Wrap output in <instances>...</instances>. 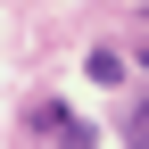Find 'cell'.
<instances>
[{"mask_svg":"<svg viewBox=\"0 0 149 149\" xmlns=\"http://www.w3.org/2000/svg\"><path fill=\"white\" fill-rule=\"evenodd\" d=\"M91 83H124V50H91Z\"/></svg>","mask_w":149,"mask_h":149,"instance_id":"7a4b0ae2","label":"cell"},{"mask_svg":"<svg viewBox=\"0 0 149 149\" xmlns=\"http://www.w3.org/2000/svg\"><path fill=\"white\" fill-rule=\"evenodd\" d=\"M42 133H58L66 149H91V133H83V124H74V116H58V108H42Z\"/></svg>","mask_w":149,"mask_h":149,"instance_id":"6da1fadb","label":"cell"},{"mask_svg":"<svg viewBox=\"0 0 149 149\" xmlns=\"http://www.w3.org/2000/svg\"><path fill=\"white\" fill-rule=\"evenodd\" d=\"M124 141H133V149H149V100H133V108H124Z\"/></svg>","mask_w":149,"mask_h":149,"instance_id":"3957f363","label":"cell"},{"mask_svg":"<svg viewBox=\"0 0 149 149\" xmlns=\"http://www.w3.org/2000/svg\"><path fill=\"white\" fill-rule=\"evenodd\" d=\"M141 25H149V8H141Z\"/></svg>","mask_w":149,"mask_h":149,"instance_id":"277c9868","label":"cell"}]
</instances>
